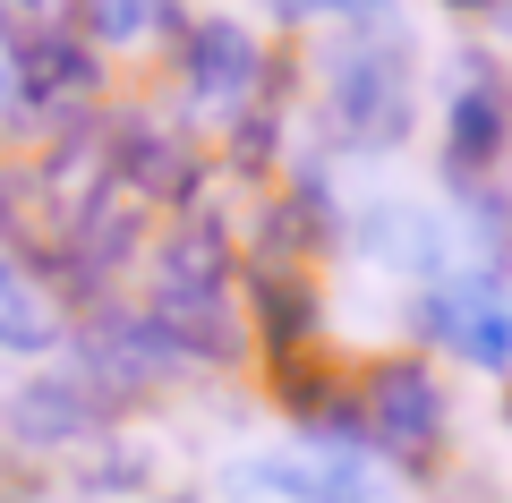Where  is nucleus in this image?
Listing matches in <instances>:
<instances>
[{"label":"nucleus","instance_id":"f257e3e1","mask_svg":"<svg viewBox=\"0 0 512 503\" xmlns=\"http://www.w3.org/2000/svg\"><path fill=\"white\" fill-rule=\"evenodd\" d=\"M325 120L342 145H402L410 137V60L384 26H350L325 60Z\"/></svg>","mask_w":512,"mask_h":503},{"label":"nucleus","instance_id":"f03ea898","mask_svg":"<svg viewBox=\"0 0 512 503\" xmlns=\"http://www.w3.org/2000/svg\"><path fill=\"white\" fill-rule=\"evenodd\" d=\"M154 324H163L180 350H231V273H222V239L188 231L163 248V273H154Z\"/></svg>","mask_w":512,"mask_h":503},{"label":"nucleus","instance_id":"7ed1b4c3","mask_svg":"<svg viewBox=\"0 0 512 503\" xmlns=\"http://www.w3.org/2000/svg\"><path fill=\"white\" fill-rule=\"evenodd\" d=\"M436 333L461 350L470 367H512V299L495 282H461L436 299Z\"/></svg>","mask_w":512,"mask_h":503},{"label":"nucleus","instance_id":"20e7f679","mask_svg":"<svg viewBox=\"0 0 512 503\" xmlns=\"http://www.w3.org/2000/svg\"><path fill=\"white\" fill-rule=\"evenodd\" d=\"M188 86H197V103H248V86H256V43H248V26H231V18H205L197 35H188Z\"/></svg>","mask_w":512,"mask_h":503},{"label":"nucleus","instance_id":"39448f33","mask_svg":"<svg viewBox=\"0 0 512 503\" xmlns=\"http://www.w3.org/2000/svg\"><path fill=\"white\" fill-rule=\"evenodd\" d=\"M436 427H444L436 384H427L419 367H384V384H376V435H384V444H402V452H427Z\"/></svg>","mask_w":512,"mask_h":503},{"label":"nucleus","instance_id":"423d86ee","mask_svg":"<svg viewBox=\"0 0 512 503\" xmlns=\"http://www.w3.org/2000/svg\"><path fill=\"white\" fill-rule=\"evenodd\" d=\"M60 342V307L18 256L0 248V350H52Z\"/></svg>","mask_w":512,"mask_h":503},{"label":"nucleus","instance_id":"0eeeda50","mask_svg":"<svg viewBox=\"0 0 512 503\" xmlns=\"http://www.w3.org/2000/svg\"><path fill=\"white\" fill-rule=\"evenodd\" d=\"M18 435L26 444H77V435L94 427V393L86 384H60V376H43V384H26L18 393Z\"/></svg>","mask_w":512,"mask_h":503},{"label":"nucleus","instance_id":"6e6552de","mask_svg":"<svg viewBox=\"0 0 512 503\" xmlns=\"http://www.w3.org/2000/svg\"><path fill=\"white\" fill-rule=\"evenodd\" d=\"M495 154H504V94L495 86H461L453 94V171L470 180V171H487Z\"/></svg>","mask_w":512,"mask_h":503},{"label":"nucleus","instance_id":"1a4fd4ad","mask_svg":"<svg viewBox=\"0 0 512 503\" xmlns=\"http://www.w3.org/2000/svg\"><path fill=\"white\" fill-rule=\"evenodd\" d=\"M444 248H453V239H444V222H436V214H419V205H384V214H376V256H384V265H402V273H436V265H444Z\"/></svg>","mask_w":512,"mask_h":503},{"label":"nucleus","instance_id":"9d476101","mask_svg":"<svg viewBox=\"0 0 512 503\" xmlns=\"http://www.w3.org/2000/svg\"><path fill=\"white\" fill-rule=\"evenodd\" d=\"M120 162H128V180H146L154 197H180V188L197 180V154H188L171 128H146V120L120 137Z\"/></svg>","mask_w":512,"mask_h":503},{"label":"nucleus","instance_id":"9b49d317","mask_svg":"<svg viewBox=\"0 0 512 503\" xmlns=\"http://www.w3.org/2000/svg\"><path fill=\"white\" fill-rule=\"evenodd\" d=\"M26 69H35V86L43 94H94V60L77 52V43H35V52H26Z\"/></svg>","mask_w":512,"mask_h":503},{"label":"nucleus","instance_id":"f8f14e48","mask_svg":"<svg viewBox=\"0 0 512 503\" xmlns=\"http://www.w3.org/2000/svg\"><path fill=\"white\" fill-rule=\"evenodd\" d=\"M154 9H163V0H94V35L103 43H137L154 26Z\"/></svg>","mask_w":512,"mask_h":503},{"label":"nucleus","instance_id":"ddd939ff","mask_svg":"<svg viewBox=\"0 0 512 503\" xmlns=\"http://www.w3.org/2000/svg\"><path fill=\"white\" fill-rule=\"evenodd\" d=\"M9 103H18V60L0 52V111H9Z\"/></svg>","mask_w":512,"mask_h":503},{"label":"nucleus","instance_id":"4468645a","mask_svg":"<svg viewBox=\"0 0 512 503\" xmlns=\"http://www.w3.org/2000/svg\"><path fill=\"white\" fill-rule=\"evenodd\" d=\"M299 9H367V0H299Z\"/></svg>","mask_w":512,"mask_h":503},{"label":"nucleus","instance_id":"2eb2a0df","mask_svg":"<svg viewBox=\"0 0 512 503\" xmlns=\"http://www.w3.org/2000/svg\"><path fill=\"white\" fill-rule=\"evenodd\" d=\"M26 9H60V0H26Z\"/></svg>","mask_w":512,"mask_h":503}]
</instances>
